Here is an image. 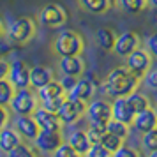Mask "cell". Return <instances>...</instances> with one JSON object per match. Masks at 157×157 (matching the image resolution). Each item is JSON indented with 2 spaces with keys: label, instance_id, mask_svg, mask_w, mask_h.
<instances>
[{
  "label": "cell",
  "instance_id": "ffe728a7",
  "mask_svg": "<svg viewBox=\"0 0 157 157\" xmlns=\"http://www.w3.org/2000/svg\"><path fill=\"white\" fill-rule=\"evenodd\" d=\"M21 143V136L18 134L16 129H11V127H4L0 129V150L9 154L11 150L14 148L16 145Z\"/></svg>",
  "mask_w": 157,
  "mask_h": 157
},
{
  "label": "cell",
  "instance_id": "44dd1931",
  "mask_svg": "<svg viewBox=\"0 0 157 157\" xmlns=\"http://www.w3.org/2000/svg\"><path fill=\"white\" fill-rule=\"evenodd\" d=\"M58 95H65V90L62 88L58 79H51L50 83H46L44 86L37 88V99H39V102L48 101L51 97H58Z\"/></svg>",
  "mask_w": 157,
  "mask_h": 157
},
{
  "label": "cell",
  "instance_id": "9a60e30c",
  "mask_svg": "<svg viewBox=\"0 0 157 157\" xmlns=\"http://www.w3.org/2000/svg\"><path fill=\"white\" fill-rule=\"evenodd\" d=\"M140 36L136 32H122L120 36H117L115 39L113 51L118 57H127L131 51H134L140 46Z\"/></svg>",
  "mask_w": 157,
  "mask_h": 157
},
{
  "label": "cell",
  "instance_id": "7402d4cb",
  "mask_svg": "<svg viewBox=\"0 0 157 157\" xmlns=\"http://www.w3.org/2000/svg\"><path fill=\"white\" fill-rule=\"evenodd\" d=\"M78 2L86 13L92 14H102L113 6V0H78Z\"/></svg>",
  "mask_w": 157,
  "mask_h": 157
},
{
  "label": "cell",
  "instance_id": "4316f807",
  "mask_svg": "<svg viewBox=\"0 0 157 157\" xmlns=\"http://www.w3.org/2000/svg\"><path fill=\"white\" fill-rule=\"evenodd\" d=\"M106 124L108 122H90V125L86 129V134H88V140L90 143H99L102 134L106 132Z\"/></svg>",
  "mask_w": 157,
  "mask_h": 157
},
{
  "label": "cell",
  "instance_id": "7c38bea8",
  "mask_svg": "<svg viewBox=\"0 0 157 157\" xmlns=\"http://www.w3.org/2000/svg\"><path fill=\"white\" fill-rule=\"evenodd\" d=\"M14 129L21 136V140H27V141H34L41 131L32 115H18L14 120Z\"/></svg>",
  "mask_w": 157,
  "mask_h": 157
},
{
  "label": "cell",
  "instance_id": "8fae6325",
  "mask_svg": "<svg viewBox=\"0 0 157 157\" xmlns=\"http://www.w3.org/2000/svg\"><path fill=\"white\" fill-rule=\"evenodd\" d=\"M134 115H136V109L132 108L131 101L127 99V95H124V97H115V101L111 102V118H117V120H120V122H124V124L131 125Z\"/></svg>",
  "mask_w": 157,
  "mask_h": 157
},
{
  "label": "cell",
  "instance_id": "d590c367",
  "mask_svg": "<svg viewBox=\"0 0 157 157\" xmlns=\"http://www.w3.org/2000/svg\"><path fill=\"white\" fill-rule=\"evenodd\" d=\"M113 155H115V157H138L140 154H138V150L131 148V147H127V145L124 143V145H122L120 148L115 152Z\"/></svg>",
  "mask_w": 157,
  "mask_h": 157
},
{
  "label": "cell",
  "instance_id": "d4e9b609",
  "mask_svg": "<svg viewBox=\"0 0 157 157\" xmlns=\"http://www.w3.org/2000/svg\"><path fill=\"white\" fill-rule=\"evenodd\" d=\"M117 4L122 11H125L129 14H138L148 6L147 0H117Z\"/></svg>",
  "mask_w": 157,
  "mask_h": 157
},
{
  "label": "cell",
  "instance_id": "7bdbcfd3",
  "mask_svg": "<svg viewBox=\"0 0 157 157\" xmlns=\"http://www.w3.org/2000/svg\"><path fill=\"white\" fill-rule=\"evenodd\" d=\"M150 157H157V150H152V152H148Z\"/></svg>",
  "mask_w": 157,
  "mask_h": 157
},
{
  "label": "cell",
  "instance_id": "e0dca14e",
  "mask_svg": "<svg viewBox=\"0 0 157 157\" xmlns=\"http://www.w3.org/2000/svg\"><path fill=\"white\" fill-rule=\"evenodd\" d=\"M58 69L62 74L69 76H81L85 72V62L81 60L79 55H71V57H60L58 60Z\"/></svg>",
  "mask_w": 157,
  "mask_h": 157
},
{
  "label": "cell",
  "instance_id": "f546056e",
  "mask_svg": "<svg viewBox=\"0 0 157 157\" xmlns=\"http://www.w3.org/2000/svg\"><path fill=\"white\" fill-rule=\"evenodd\" d=\"M141 145L147 152H152V150H157V127L150 129L147 132H143L141 138Z\"/></svg>",
  "mask_w": 157,
  "mask_h": 157
},
{
  "label": "cell",
  "instance_id": "3957f363",
  "mask_svg": "<svg viewBox=\"0 0 157 157\" xmlns=\"http://www.w3.org/2000/svg\"><path fill=\"white\" fill-rule=\"evenodd\" d=\"M36 36V23L32 18H18L9 23L6 37L11 44H27Z\"/></svg>",
  "mask_w": 157,
  "mask_h": 157
},
{
  "label": "cell",
  "instance_id": "277c9868",
  "mask_svg": "<svg viewBox=\"0 0 157 157\" xmlns=\"http://www.w3.org/2000/svg\"><path fill=\"white\" fill-rule=\"evenodd\" d=\"M37 106H39V99H37V95H34L30 86L16 88L14 95L9 102V109L14 115H32Z\"/></svg>",
  "mask_w": 157,
  "mask_h": 157
},
{
  "label": "cell",
  "instance_id": "f35d334b",
  "mask_svg": "<svg viewBox=\"0 0 157 157\" xmlns=\"http://www.w3.org/2000/svg\"><path fill=\"white\" fill-rule=\"evenodd\" d=\"M9 122V111L6 106H0V129H4Z\"/></svg>",
  "mask_w": 157,
  "mask_h": 157
},
{
  "label": "cell",
  "instance_id": "6da1fadb",
  "mask_svg": "<svg viewBox=\"0 0 157 157\" xmlns=\"http://www.w3.org/2000/svg\"><path fill=\"white\" fill-rule=\"evenodd\" d=\"M138 85H140V78L134 76L125 65L115 67L109 71V74L102 83V94L111 97V99L124 97V95H129L131 92L138 90Z\"/></svg>",
  "mask_w": 157,
  "mask_h": 157
},
{
  "label": "cell",
  "instance_id": "d6a6232c",
  "mask_svg": "<svg viewBox=\"0 0 157 157\" xmlns=\"http://www.w3.org/2000/svg\"><path fill=\"white\" fill-rule=\"evenodd\" d=\"M65 101V95H58V97H51V99L48 101H43L41 102V106L44 108V109H48V111H51V113H57L58 108L62 106V102Z\"/></svg>",
  "mask_w": 157,
  "mask_h": 157
},
{
  "label": "cell",
  "instance_id": "5b68a950",
  "mask_svg": "<svg viewBox=\"0 0 157 157\" xmlns=\"http://www.w3.org/2000/svg\"><path fill=\"white\" fill-rule=\"evenodd\" d=\"M152 55L147 48L138 46L134 51H131L125 57V67L132 72L134 76H138L140 79H143V76L148 72V69L152 67Z\"/></svg>",
  "mask_w": 157,
  "mask_h": 157
},
{
  "label": "cell",
  "instance_id": "8992f818",
  "mask_svg": "<svg viewBox=\"0 0 157 157\" xmlns=\"http://www.w3.org/2000/svg\"><path fill=\"white\" fill-rule=\"evenodd\" d=\"M85 109H86V102L69 99L65 95V101L62 102V106L58 108L57 117L58 120L62 122V125H71V124H76L85 115Z\"/></svg>",
  "mask_w": 157,
  "mask_h": 157
},
{
  "label": "cell",
  "instance_id": "2e32d148",
  "mask_svg": "<svg viewBox=\"0 0 157 157\" xmlns=\"http://www.w3.org/2000/svg\"><path fill=\"white\" fill-rule=\"evenodd\" d=\"M132 129H136L138 132H147L150 129H154L157 125V111L154 108H145L141 111H138L134 115V118H132Z\"/></svg>",
  "mask_w": 157,
  "mask_h": 157
},
{
  "label": "cell",
  "instance_id": "b9f144b4",
  "mask_svg": "<svg viewBox=\"0 0 157 157\" xmlns=\"http://www.w3.org/2000/svg\"><path fill=\"white\" fill-rule=\"evenodd\" d=\"M6 34V29H4V25H2V21H0V37Z\"/></svg>",
  "mask_w": 157,
  "mask_h": 157
},
{
  "label": "cell",
  "instance_id": "f6af8a7d",
  "mask_svg": "<svg viewBox=\"0 0 157 157\" xmlns=\"http://www.w3.org/2000/svg\"><path fill=\"white\" fill-rule=\"evenodd\" d=\"M155 127H157V125H155Z\"/></svg>",
  "mask_w": 157,
  "mask_h": 157
},
{
  "label": "cell",
  "instance_id": "7a4b0ae2",
  "mask_svg": "<svg viewBox=\"0 0 157 157\" xmlns=\"http://www.w3.org/2000/svg\"><path fill=\"white\" fill-rule=\"evenodd\" d=\"M83 48H85V43H83L81 36L74 30H60L53 41V51L58 57L81 55Z\"/></svg>",
  "mask_w": 157,
  "mask_h": 157
},
{
  "label": "cell",
  "instance_id": "5bb4252c",
  "mask_svg": "<svg viewBox=\"0 0 157 157\" xmlns=\"http://www.w3.org/2000/svg\"><path fill=\"white\" fill-rule=\"evenodd\" d=\"M32 117L37 122L39 129H43V131H62V127H64L62 122L58 120L57 113H51L48 109H44L43 106H37Z\"/></svg>",
  "mask_w": 157,
  "mask_h": 157
},
{
  "label": "cell",
  "instance_id": "9c48e42d",
  "mask_svg": "<svg viewBox=\"0 0 157 157\" xmlns=\"http://www.w3.org/2000/svg\"><path fill=\"white\" fill-rule=\"evenodd\" d=\"M85 115L88 122H108L111 118V102L104 99H90L86 102Z\"/></svg>",
  "mask_w": 157,
  "mask_h": 157
},
{
  "label": "cell",
  "instance_id": "52a82bcc",
  "mask_svg": "<svg viewBox=\"0 0 157 157\" xmlns=\"http://www.w3.org/2000/svg\"><path fill=\"white\" fill-rule=\"evenodd\" d=\"M67 21V13L62 6L58 4H48L39 11V23L43 27L50 29H58Z\"/></svg>",
  "mask_w": 157,
  "mask_h": 157
},
{
  "label": "cell",
  "instance_id": "60d3db41",
  "mask_svg": "<svg viewBox=\"0 0 157 157\" xmlns=\"http://www.w3.org/2000/svg\"><path fill=\"white\" fill-rule=\"evenodd\" d=\"M147 4H148L150 7H154V9H157V0H147Z\"/></svg>",
  "mask_w": 157,
  "mask_h": 157
},
{
  "label": "cell",
  "instance_id": "836d02e7",
  "mask_svg": "<svg viewBox=\"0 0 157 157\" xmlns=\"http://www.w3.org/2000/svg\"><path fill=\"white\" fill-rule=\"evenodd\" d=\"M53 155H55V157H76L78 154H76L74 148L69 145V141H67V143L62 141L60 145H58V148L53 152Z\"/></svg>",
  "mask_w": 157,
  "mask_h": 157
},
{
  "label": "cell",
  "instance_id": "ab89813d",
  "mask_svg": "<svg viewBox=\"0 0 157 157\" xmlns=\"http://www.w3.org/2000/svg\"><path fill=\"white\" fill-rule=\"evenodd\" d=\"M7 69H9V64L4 58H0V78H6L7 76Z\"/></svg>",
  "mask_w": 157,
  "mask_h": 157
},
{
  "label": "cell",
  "instance_id": "8d00e7d4",
  "mask_svg": "<svg viewBox=\"0 0 157 157\" xmlns=\"http://www.w3.org/2000/svg\"><path fill=\"white\" fill-rule=\"evenodd\" d=\"M76 76H69V74H64V76H62V78L58 79V81H60V85H62V88H64L65 90V94L69 92V90H71L72 86L76 85Z\"/></svg>",
  "mask_w": 157,
  "mask_h": 157
},
{
  "label": "cell",
  "instance_id": "30bf717a",
  "mask_svg": "<svg viewBox=\"0 0 157 157\" xmlns=\"http://www.w3.org/2000/svg\"><path fill=\"white\" fill-rule=\"evenodd\" d=\"M62 141H64L62 140V131H43L41 129L39 134L36 136V140H34V145L43 154H53Z\"/></svg>",
  "mask_w": 157,
  "mask_h": 157
},
{
  "label": "cell",
  "instance_id": "f1b7e54d",
  "mask_svg": "<svg viewBox=\"0 0 157 157\" xmlns=\"http://www.w3.org/2000/svg\"><path fill=\"white\" fill-rule=\"evenodd\" d=\"M127 99L131 101V104H132V108L136 109V113H138V111H141V109H145V108H150V101H148V97H147L145 94L138 92V90H134V92L129 94Z\"/></svg>",
  "mask_w": 157,
  "mask_h": 157
},
{
  "label": "cell",
  "instance_id": "ba28073f",
  "mask_svg": "<svg viewBox=\"0 0 157 157\" xmlns=\"http://www.w3.org/2000/svg\"><path fill=\"white\" fill-rule=\"evenodd\" d=\"M7 79L14 88H27L30 86V67L23 60H13L7 69Z\"/></svg>",
  "mask_w": 157,
  "mask_h": 157
},
{
  "label": "cell",
  "instance_id": "cb8c5ba5",
  "mask_svg": "<svg viewBox=\"0 0 157 157\" xmlns=\"http://www.w3.org/2000/svg\"><path fill=\"white\" fill-rule=\"evenodd\" d=\"M16 88L13 86V83L6 78H0V106H9V102L14 95Z\"/></svg>",
  "mask_w": 157,
  "mask_h": 157
},
{
  "label": "cell",
  "instance_id": "ac0fdd59",
  "mask_svg": "<svg viewBox=\"0 0 157 157\" xmlns=\"http://www.w3.org/2000/svg\"><path fill=\"white\" fill-rule=\"evenodd\" d=\"M53 79V71L50 67H44V65H36L30 69V86L32 88H41L46 83H50Z\"/></svg>",
  "mask_w": 157,
  "mask_h": 157
},
{
  "label": "cell",
  "instance_id": "ee69618b",
  "mask_svg": "<svg viewBox=\"0 0 157 157\" xmlns=\"http://www.w3.org/2000/svg\"><path fill=\"white\" fill-rule=\"evenodd\" d=\"M155 27H157V20H155Z\"/></svg>",
  "mask_w": 157,
  "mask_h": 157
},
{
  "label": "cell",
  "instance_id": "1f68e13d",
  "mask_svg": "<svg viewBox=\"0 0 157 157\" xmlns=\"http://www.w3.org/2000/svg\"><path fill=\"white\" fill-rule=\"evenodd\" d=\"M86 155L88 157H109L111 155V152L108 148H104V145L102 143H92L90 145V148H88V152H86Z\"/></svg>",
  "mask_w": 157,
  "mask_h": 157
},
{
  "label": "cell",
  "instance_id": "4dcf8cb0",
  "mask_svg": "<svg viewBox=\"0 0 157 157\" xmlns=\"http://www.w3.org/2000/svg\"><path fill=\"white\" fill-rule=\"evenodd\" d=\"M34 154H36V152L32 150V147L27 145V143H23V141L20 143V145H16L14 148L9 152V155L11 157H32Z\"/></svg>",
  "mask_w": 157,
  "mask_h": 157
},
{
  "label": "cell",
  "instance_id": "603a6c76",
  "mask_svg": "<svg viewBox=\"0 0 157 157\" xmlns=\"http://www.w3.org/2000/svg\"><path fill=\"white\" fill-rule=\"evenodd\" d=\"M115 39H117L115 32L111 29H108V27H102V29H99L95 32V41H97V44L106 51H113Z\"/></svg>",
  "mask_w": 157,
  "mask_h": 157
},
{
  "label": "cell",
  "instance_id": "83f0119b",
  "mask_svg": "<svg viewBox=\"0 0 157 157\" xmlns=\"http://www.w3.org/2000/svg\"><path fill=\"white\" fill-rule=\"evenodd\" d=\"M106 129H108V132L120 136L124 140L129 136V125L124 124V122H120V120H117V118H109L108 124H106Z\"/></svg>",
  "mask_w": 157,
  "mask_h": 157
},
{
  "label": "cell",
  "instance_id": "484cf974",
  "mask_svg": "<svg viewBox=\"0 0 157 157\" xmlns=\"http://www.w3.org/2000/svg\"><path fill=\"white\" fill-rule=\"evenodd\" d=\"M124 141H125L124 138H120V136H117V134H111V132H108V131L102 134V138H101V143L104 145V148H108L111 152V155L124 145Z\"/></svg>",
  "mask_w": 157,
  "mask_h": 157
},
{
  "label": "cell",
  "instance_id": "d6986e66",
  "mask_svg": "<svg viewBox=\"0 0 157 157\" xmlns=\"http://www.w3.org/2000/svg\"><path fill=\"white\" fill-rule=\"evenodd\" d=\"M69 145H71L74 152L78 154V155H86V152L90 148V140H88V134H86V131H81V129H76V131H72L71 136H69Z\"/></svg>",
  "mask_w": 157,
  "mask_h": 157
},
{
  "label": "cell",
  "instance_id": "74e56055",
  "mask_svg": "<svg viewBox=\"0 0 157 157\" xmlns=\"http://www.w3.org/2000/svg\"><path fill=\"white\" fill-rule=\"evenodd\" d=\"M145 48L150 51V55L154 58H157V32L155 34H152V36L147 39V44H145Z\"/></svg>",
  "mask_w": 157,
  "mask_h": 157
},
{
  "label": "cell",
  "instance_id": "4fadbf2b",
  "mask_svg": "<svg viewBox=\"0 0 157 157\" xmlns=\"http://www.w3.org/2000/svg\"><path fill=\"white\" fill-rule=\"evenodd\" d=\"M95 94V85L90 78H78L76 79V85L72 86L69 92L65 94L69 99L74 101H81V102H88Z\"/></svg>",
  "mask_w": 157,
  "mask_h": 157
},
{
  "label": "cell",
  "instance_id": "e575fe53",
  "mask_svg": "<svg viewBox=\"0 0 157 157\" xmlns=\"http://www.w3.org/2000/svg\"><path fill=\"white\" fill-rule=\"evenodd\" d=\"M143 79H145L147 86H150L152 90H155L157 92V67H150L148 72L143 76Z\"/></svg>",
  "mask_w": 157,
  "mask_h": 157
}]
</instances>
